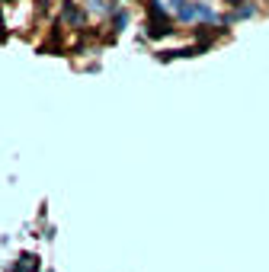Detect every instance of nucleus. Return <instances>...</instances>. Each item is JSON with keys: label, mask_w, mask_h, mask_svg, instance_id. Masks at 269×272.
<instances>
[{"label": "nucleus", "mask_w": 269, "mask_h": 272, "mask_svg": "<svg viewBox=\"0 0 269 272\" xmlns=\"http://www.w3.org/2000/svg\"><path fill=\"white\" fill-rule=\"evenodd\" d=\"M64 20L67 23H77V20H80V13H77L74 7H64Z\"/></svg>", "instance_id": "nucleus-3"}, {"label": "nucleus", "mask_w": 269, "mask_h": 272, "mask_svg": "<svg viewBox=\"0 0 269 272\" xmlns=\"http://www.w3.org/2000/svg\"><path fill=\"white\" fill-rule=\"evenodd\" d=\"M13 272H39V259L32 256V253H23L20 262H16V269Z\"/></svg>", "instance_id": "nucleus-1"}, {"label": "nucleus", "mask_w": 269, "mask_h": 272, "mask_svg": "<svg viewBox=\"0 0 269 272\" xmlns=\"http://www.w3.org/2000/svg\"><path fill=\"white\" fill-rule=\"evenodd\" d=\"M151 10H154V13H157V16H160V7H157V4H154V7H151ZM151 32H154V36H160V32H167V23H157V26H154V29H151Z\"/></svg>", "instance_id": "nucleus-2"}]
</instances>
